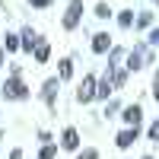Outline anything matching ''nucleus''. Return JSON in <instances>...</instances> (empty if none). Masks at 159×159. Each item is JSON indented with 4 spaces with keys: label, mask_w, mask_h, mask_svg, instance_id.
Returning a JSON list of instances; mask_svg holds the SVG:
<instances>
[{
    "label": "nucleus",
    "mask_w": 159,
    "mask_h": 159,
    "mask_svg": "<svg viewBox=\"0 0 159 159\" xmlns=\"http://www.w3.org/2000/svg\"><path fill=\"white\" fill-rule=\"evenodd\" d=\"M108 92H111V80H108V76H105V80H102V83L96 86V99H108Z\"/></svg>",
    "instance_id": "obj_10"
},
{
    "label": "nucleus",
    "mask_w": 159,
    "mask_h": 159,
    "mask_svg": "<svg viewBox=\"0 0 159 159\" xmlns=\"http://www.w3.org/2000/svg\"><path fill=\"white\" fill-rule=\"evenodd\" d=\"M61 147L64 150H80V134H76V127H67L61 134Z\"/></svg>",
    "instance_id": "obj_4"
},
{
    "label": "nucleus",
    "mask_w": 159,
    "mask_h": 159,
    "mask_svg": "<svg viewBox=\"0 0 159 159\" xmlns=\"http://www.w3.org/2000/svg\"><path fill=\"white\" fill-rule=\"evenodd\" d=\"M70 73H73V64L70 61H61V80H70Z\"/></svg>",
    "instance_id": "obj_14"
},
{
    "label": "nucleus",
    "mask_w": 159,
    "mask_h": 159,
    "mask_svg": "<svg viewBox=\"0 0 159 159\" xmlns=\"http://www.w3.org/2000/svg\"><path fill=\"white\" fill-rule=\"evenodd\" d=\"M54 89H57V80H48L45 89H42V96H45V102H48V105H54Z\"/></svg>",
    "instance_id": "obj_9"
},
{
    "label": "nucleus",
    "mask_w": 159,
    "mask_h": 159,
    "mask_svg": "<svg viewBox=\"0 0 159 159\" xmlns=\"http://www.w3.org/2000/svg\"><path fill=\"white\" fill-rule=\"evenodd\" d=\"M80 13H83V0H70V7H67V16H64V25H67V29H76V22H80Z\"/></svg>",
    "instance_id": "obj_2"
},
{
    "label": "nucleus",
    "mask_w": 159,
    "mask_h": 159,
    "mask_svg": "<svg viewBox=\"0 0 159 159\" xmlns=\"http://www.w3.org/2000/svg\"><path fill=\"white\" fill-rule=\"evenodd\" d=\"M54 153H57V147H51V143H48V147L42 150V156H38V159H54Z\"/></svg>",
    "instance_id": "obj_18"
},
{
    "label": "nucleus",
    "mask_w": 159,
    "mask_h": 159,
    "mask_svg": "<svg viewBox=\"0 0 159 159\" xmlns=\"http://www.w3.org/2000/svg\"><path fill=\"white\" fill-rule=\"evenodd\" d=\"M118 22H121V29H130V25H134V13H130V10H124L121 16H118Z\"/></svg>",
    "instance_id": "obj_12"
},
{
    "label": "nucleus",
    "mask_w": 159,
    "mask_h": 159,
    "mask_svg": "<svg viewBox=\"0 0 159 159\" xmlns=\"http://www.w3.org/2000/svg\"><path fill=\"white\" fill-rule=\"evenodd\" d=\"M35 61H38V64L48 61V45H38V48H35Z\"/></svg>",
    "instance_id": "obj_13"
},
{
    "label": "nucleus",
    "mask_w": 159,
    "mask_h": 159,
    "mask_svg": "<svg viewBox=\"0 0 159 159\" xmlns=\"http://www.w3.org/2000/svg\"><path fill=\"white\" fill-rule=\"evenodd\" d=\"M153 99L159 102V73H156V80H153Z\"/></svg>",
    "instance_id": "obj_21"
},
{
    "label": "nucleus",
    "mask_w": 159,
    "mask_h": 159,
    "mask_svg": "<svg viewBox=\"0 0 159 159\" xmlns=\"http://www.w3.org/2000/svg\"><path fill=\"white\" fill-rule=\"evenodd\" d=\"M150 45H159V29H153V32H150Z\"/></svg>",
    "instance_id": "obj_22"
},
{
    "label": "nucleus",
    "mask_w": 159,
    "mask_h": 159,
    "mask_svg": "<svg viewBox=\"0 0 159 159\" xmlns=\"http://www.w3.org/2000/svg\"><path fill=\"white\" fill-rule=\"evenodd\" d=\"M76 99H80V102H92V99H96V80H92V76L83 80V86H80V92H76Z\"/></svg>",
    "instance_id": "obj_3"
},
{
    "label": "nucleus",
    "mask_w": 159,
    "mask_h": 159,
    "mask_svg": "<svg viewBox=\"0 0 159 159\" xmlns=\"http://www.w3.org/2000/svg\"><path fill=\"white\" fill-rule=\"evenodd\" d=\"M76 159H99V150H92V147H86L83 153H76Z\"/></svg>",
    "instance_id": "obj_16"
},
{
    "label": "nucleus",
    "mask_w": 159,
    "mask_h": 159,
    "mask_svg": "<svg viewBox=\"0 0 159 159\" xmlns=\"http://www.w3.org/2000/svg\"><path fill=\"white\" fill-rule=\"evenodd\" d=\"M134 140H137V127H124L121 134H118V140H115V143H118L121 150H127V147H130Z\"/></svg>",
    "instance_id": "obj_7"
},
{
    "label": "nucleus",
    "mask_w": 159,
    "mask_h": 159,
    "mask_svg": "<svg viewBox=\"0 0 159 159\" xmlns=\"http://www.w3.org/2000/svg\"><path fill=\"white\" fill-rule=\"evenodd\" d=\"M137 22H140V25H150V22H153V16H150V13H140V19H137Z\"/></svg>",
    "instance_id": "obj_20"
},
{
    "label": "nucleus",
    "mask_w": 159,
    "mask_h": 159,
    "mask_svg": "<svg viewBox=\"0 0 159 159\" xmlns=\"http://www.w3.org/2000/svg\"><path fill=\"white\" fill-rule=\"evenodd\" d=\"M0 64H3V51H0Z\"/></svg>",
    "instance_id": "obj_25"
},
{
    "label": "nucleus",
    "mask_w": 159,
    "mask_h": 159,
    "mask_svg": "<svg viewBox=\"0 0 159 159\" xmlns=\"http://www.w3.org/2000/svg\"><path fill=\"white\" fill-rule=\"evenodd\" d=\"M3 96H7V99H25V96H29V89L22 86L19 76H13V80H7V83H3Z\"/></svg>",
    "instance_id": "obj_1"
},
{
    "label": "nucleus",
    "mask_w": 159,
    "mask_h": 159,
    "mask_svg": "<svg viewBox=\"0 0 159 159\" xmlns=\"http://www.w3.org/2000/svg\"><path fill=\"white\" fill-rule=\"evenodd\" d=\"M150 140H159V121L150 124Z\"/></svg>",
    "instance_id": "obj_19"
},
{
    "label": "nucleus",
    "mask_w": 159,
    "mask_h": 159,
    "mask_svg": "<svg viewBox=\"0 0 159 159\" xmlns=\"http://www.w3.org/2000/svg\"><path fill=\"white\" fill-rule=\"evenodd\" d=\"M121 118L127 121V127H137V124H140V118H143V108H140V105H127Z\"/></svg>",
    "instance_id": "obj_5"
},
{
    "label": "nucleus",
    "mask_w": 159,
    "mask_h": 159,
    "mask_svg": "<svg viewBox=\"0 0 159 159\" xmlns=\"http://www.w3.org/2000/svg\"><path fill=\"white\" fill-rule=\"evenodd\" d=\"M96 16H99V19H108V16H111L108 3H99V7H96Z\"/></svg>",
    "instance_id": "obj_17"
},
{
    "label": "nucleus",
    "mask_w": 159,
    "mask_h": 159,
    "mask_svg": "<svg viewBox=\"0 0 159 159\" xmlns=\"http://www.w3.org/2000/svg\"><path fill=\"white\" fill-rule=\"evenodd\" d=\"M29 3H32V7H48L51 0H29Z\"/></svg>",
    "instance_id": "obj_23"
},
{
    "label": "nucleus",
    "mask_w": 159,
    "mask_h": 159,
    "mask_svg": "<svg viewBox=\"0 0 159 159\" xmlns=\"http://www.w3.org/2000/svg\"><path fill=\"white\" fill-rule=\"evenodd\" d=\"M111 48V38L105 35V32H99V35H92V51L96 54H105V51Z\"/></svg>",
    "instance_id": "obj_6"
},
{
    "label": "nucleus",
    "mask_w": 159,
    "mask_h": 159,
    "mask_svg": "<svg viewBox=\"0 0 159 159\" xmlns=\"http://www.w3.org/2000/svg\"><path fill=\"white\" fill-rule=\"evenodd\" d=\"M143 54H147V48L130 51V57H127V70H140V67H143Z\"/></svg>",
    "instance_id": "obj_8"
},
{
    "label": "nucleus",
    "mask_w": 159,
    "mask_h": 159,
    "mask_svg": "<svg viewBox=\"0 0 159 159\" xmlns=\"http://www.w3.org/2000/svg\"><path fill=\"white\" fill-rule=\"evenodd\" d=\"M16 48H22L19 35H7V51H16Z\"/></svg>",
    "instance_id": "obj_15"
},
{
    "label": "nucleus",
    "mask_w": 159,
    "mask_h": 159,
    "mask_svg": "<svg viewBox=\"0 0 159 159\" xmlns=\"http://www.w3.org/2000/svg\"><path fill=\"white\" fill-rule=\"evenodd\" d=\"M35 45H38V35H35L32 29H25V32H22V48H29V51H32Z\"/></svg>",
    "instance_id": "obj_11"
},
{
    "label": "nucleus",
    "mask_w": 159,
    "mask_h": 159,
    "mask_svg": "<svg viewBox=\"0 0 159 159\" xmlns=\"http://www.w3.org/2000/svg\"><path fill=\"white\" fill-rule=\"evenodd\" d=\"M143 159H153V156H143Z\"/></svg>",
    "instance_id": "obj_26"
},
{
    "label": "nucleus",
    "mask_w": 159,
    "mask_h": 159,
    "mask_svg": "<svg viewBox=\"0 0 159 159\" xmlns=\"http://www.w3.org/2000/svg\"><path fill=\"white\" fill-rule=\"evenodd\" d=\"M10 159H22V150H13V153H10Z\"/></svg>",
    "instance_id": "obj_24"
}]
</instances>
